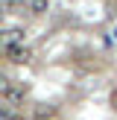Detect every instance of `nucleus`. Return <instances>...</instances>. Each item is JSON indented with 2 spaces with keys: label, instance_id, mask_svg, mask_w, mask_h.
<instances>
[{
  "label": "nucleus",
  "instance_id": "obj_1",
  "mask_svg": "<svg viewBox=\"0 0 117 120\" xmlns=\"http://www.w3.org/2000/svg\"><path fill=\"white\" fill-rule=\"evenodd\" d=\"M23 44V29L21 26H9V29H0V50H12V47Z\"/></svg>",
  "mask_w": 117,
  "mask_h": 120
},
{
  "label": "nucleus",
  "instance_id": "obj_2",
  "mask_svg": "<svg viewBox=\"0 0 117 120\" xmlns=\"http://www.w3.org/2000/svg\"><path fill=\"white\" fill-rule=\"evenodd\" d=\"M6 56H9L15 64H26L29 59H32V50L23 47V44H18V47H12V50H6Z\"/></svg>",
  "mask_w": 117,
  "mask_h": 120
},
{
  "label": "nucleus",
  "instance_id": "obj_3",
  "mask_svg": "<svg viewBox=\"0 0 117 120\" xmlns=\"http://www.w3.org/2000/svg\"><path fill=\"white\" fill-rule=\"evenodd\" d=\"M23 97H26V91H23L18 82H12V88L3 94V100H6V105H21L23 103Z\"/></svg>",
  "mask_w": 117,
  "mask_h": 120
},
{
  "label": "nucleus",
  "instance_id": "obj_4",
  "mask_svg": "<svg viewBox=\"0 0 117 120\" xmlns=\"http://www.w3.org/2000/svg\"><path fill=\"white\" fill-rule=\"evenodd\" d=\"M47 6H50V0H26V9L32 12V15H44Z\"/></svg>",
  "mask_w": 117,
  "mask_h": 120
},
{
  "label": "nucleus",
  "instance_id": "obj_5",
  "mask_svg": "<svg viewBox=\"0 0 117 120\" xmlns=\"http://www.w3.org/2000/svg\"><path fill=\"white\" fill-rule=\"evenodd\" d=\"M9 88H12V79H9V76H3V73H0V97H3V94L9 91Z\"/></svg>",
  "mask_w": 117,
  "mask_h": 120
},
{
  "label": "nucleus",
  "instance_id": "obj_6",
  "mask_svg": "<svg viewBox=\"0 0 117 120\" xmlns=\"http://www.w3.org/2000/svg\"><path fill=\"white\" fill-rule=\"evenodd\" d=\"M108 41H111V44H117V23H111V26H108Z\"/></svg>",
  "mask_w": 117,
  "mask_h": 120
},
{
  "label": "nucleus",
  "instance_id": "obj_7",
  "mask_svg": "<svg viewBox=\"0 0 117 120\" xmlns=\"http://www.w3.org/2000/svg\"><path fill=\"white\" fill-rule=\"evenodd\" d=\"M3 18H6V12H3V6H0V23H3Z\"/></svg>",
  "mask_w": 117,
  "mask_h": 120
}]
</instances>
